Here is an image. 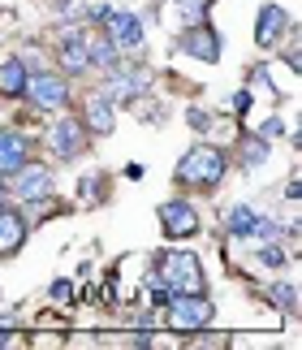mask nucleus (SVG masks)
Returning <instances> with one entry per match:
<instances>
[{"label": "nucleus", "mask_w": 302, "mask_h": 350, "mask_svg": "<svg viewBox=\"0 0 302 350\" xmlns=\"http://www.w3.org/2000/svg\"><path fill=\"white\" fill-rule=\"evenodd\" d=\"M225 152L221 147H208V143H199V147H190V152L182 156V165H177V182L182 186H195V191H212V186H221L225 182Z\"/></svg>", "instance_id": "nucleus-1"}, {"label": "nucleus", "mask_w": 302, "mask_h": 350, "mask_svg": "<svg viewBox=\"0 0 302 350\" xmlns=\"http://www.w3.org/2000/svg\"><path fill=\"white\" fill-rule=\"evenodd\" d=\"M160 281L173 294H203V260L195 251H169L160 260Z\"/></svg>", "instance_id": "nucleus-2"}, {"label": "nucleus", "mask_w": 302, "mask_h": 350, "mask_svg": "<svg viewBox=\"0 0 302 350\" xmlns=\"http://www.w3.org/2000/svg\"><path fill=\"white\" fill-rule=\"evenodd\" d=\"M212 303L203 299V294H173L169 303H164V325L173 333H199L212 325Z\"/></svg>", "instance_id": "nucleus-3"}, {"label": "nucleus", "mask_w": 302, "mask_h": 350, "mask_svg": "<svg viewBox=\"0 0 302 350\" xmlns=\"http://www.w3.org/2000/svg\"><path fill=\"white\" fill-rule=\"evenodd\" d=\"M22 96L31 100V109H39V113H57V109L70 104V83L57 78V74H44V70H39L35 78H26V91H22Z\"/></svg>", "instance_id": "nucleus-4"}, {"label": "nucleus", "mask_w": 302, "mask_h": 350, "mask_svg": "<svg viewBox=\"0 0 302 350\" xmlns=\"http://www.w3.org/2000/svg\"><path fill=\"white\" fill-rule=\"evenodd\" d=\"M160 225L169 238H195L199 234V208L186 204V199H169V204H160Z\"/></svg>", "instance_id": "nucleus-5"}, {"label": "nucleus", "mask_w": 302, "mask_h": 350, "mask_svg": "<svg viewBox=\"0 0 302 350\" xmlns=\"http://www.w3.org/2000/svg\"><path fill=\"white\" fill-rule=\"evenodd\" d=\"M177 48H182V52H190V57H195V61H203V65H212L216 57H221V35H216L208 22H195V26H186V31H182V39H177Z\"/></svg>", "instance_id": "nucleus-6"}, {"label": "nucleus", "mask_w": 302, "mask_h": 350, "mask_svg": "<svg viewBox=\"0 0 302 350\" xmlns=\"http://www.w3.org/2000/svg\"><path fill=\"white\" fill-rule=\"evenodd\" d=\"M48 143H52L57 156L74 160V156H82V147H87V126H78L74 117H57L52 130H48Z\"/></svg>", "instance_id": "nucleus-7"}, {"label": "nucleus", "mask_w": 302, "mask_h": 350, "mask_svg": "<svg viewBox=\"0 0 302 350\" xmlns=\"http://www.w3.org/2000/svg\"><path fill=\"white\" fill-rule=\"evenodd\" d=\"M104 26H108V39H113V44H117V52L143 48V22L134 18V13H126V9H108Z\"/></svg>", "instance_id": "nucleus-8"}, {"label": "nucleus", "mask_w": 302, "mask_h": 350, "mask_svg": "<svg viewBox=\"0 0 302 350\" xmlns=\"http://www.w3.org/2000/svg\"><path fill=\"white\" fill-rule=\"evenodd\" d=\"M13 191H18L26 204H44V199L52 195V169H44V165H22L18 173H13Z\"/></svg>", "instance_id": "nucleus-9"}, {"label": "nucleus", "mask_w": 302, "mask_h": 350, "mask_svg": "<svg viewBox=\"0 0 302 350\" xmlns=\"http://www.w3.org/2000/svg\"><path fill=\"white\" fill-rule=\"evenodd\" d=\"M290 13H285L281 5H264L259 9V22H255V44L259 48H277L285 35H290Z\"/></svg>", "instance_id": "nucleus-10"}, {"label": "nucleus", "mask_w": 302, "mask_h": 350, "mask_svg": "<svg viewBox=\"0 0 302 350\" xmlns=\"http://www.w3.org/2000/svg\"><path fill=\"white\" fill-rule=\"evenodd\" d=\"M22 242H26V217L5 204L0 208V255H18Z\"/></svg>", "instance_id": "nucleus-11"}, {"label": "nucleus", "mask_w": 302, "mask_h": 350, "mask_svg": "<svg viewBox=\"0 0 302 350\" xmlns=\"http://www.w3.org/2000/svg\"><path fill=\"white\" fill-rule=\"evenodd\" d=\"M82 117H87V134H100V139H108V134L117 130V113H113V104H108L100 91H95V96L87 100Z\"/></svg>", "instance_id": "nucleus-12"}, {"label": "nucleus", "mask_w": 302, "mask_h": 350, "mask_svg": "<svg viewBox=\"0 0 302 350\" xmlns=\"http://www.w3.org/2000/svg\"><path fill=\"white\" fill-rule=\"evenodd\" d=\"M57 65H61L65 74H87V70H91V61H87V39H82V35H70V39H65L61 52H57Z\"/></svg>", "instance_id": "nucleus-13"}, {"label": "nucleus", "mask_w": 302, "mask_h": 350, "mask_svg": "<svg viewBox=\"0 0 302 350\" xmlns=\"http://www.w3.org/2000/svg\"><path fill=\"white\" fill-rule=\"evenodd\" d=\"M26 78H31V70L22 65V57L18 61H5V65H0V96H5V100H22Z\"/></svg>", "instance_id": "nucleus-14"}, {"label": "nucleus", "mask_w": 302, "mask_h": 350, "mask_svg": "<svg viewBox=\"0 0 302 350\" xmlns=\"http://www.w3.org/2000/svg\"><path fill=\"white\" fill-rule=\"evenodd\" d=\"M87 61H91V70L113 74L117 61H121V52H117V44H113L108 35H100V39H91V44H87Z\"/></svg>", "instance_id": "nucleus-15"}, {"label": "nucleus", "mask_w": 302, "mask_h": 350, "mask_svg": "<svg viewBox=\"0 0 302 350\" xmlns=\"http://www.w3.org/2000/svg\"><path fill=\"white\" fill-rule=\"evenodd\" d=\"M251 225H255V212L246 208V204L229 208V217H225V230H229V238H251Z\"/></svg>", "instance_id": "nucleus-16"}, {"label": "nucleus", "mask_w": 302, "mask_h": 350, "mask_svg": "<svg viewBox=\"0 0 302 350\" xmlns=\"http://www.w3.org/2000/svg\"><path fill=\"white\" fill-rule=\"evenodd\" d=\"M268 139H259V134H246V139H242V165L246 169H259V165H264V160H268Z\"/></svg>", "instance_id": "nucleus-17"}, {"label": "nucleus", "mask_w": 302, "mask_h": 350, "mask_svg": "<svg viewBox=\"0 0 302 350\" xmlns=\"http://www.w3.org/2000/svg\"><path fill=\"white\" fill-rule=\"evenodd\" d=\"M22 165H26V152H18L9 139H0V178H13Z\"/></svg>", "instance_id": "nucleus-18"}, {"label": "nucleus", "mask_w": 302, "mask_h": 350, "mask_svg": "<svg viewBox=\"0 0 302 350\" xmlns=\"http://www.w3.org/2000/svg\"><path fill=\"white\" fill-rule=\"evenodd\" d=\"M208 9H212V0H177V13H182V22H186V26L208 22Z\"/></svg>", "instance_id": "nucleus-19"}, {"label": "nucleus", "mask_w": 302, "mask_h": 350, "mask_svg": "<svg viewBox=\"0 0 302 350\" xmlns=\"http://www.w3.org/2000/svg\"><path fill=\"white\" fill-rule=\"evenodd\" d=\"M251 238H255V242H277V238H281V225H277V221H268V217H255Z\"/></svg>", "instance_id": "nucleus-20"}, {"label": "nucleus", "mask_w": 302, "mask_h": 350, "mask_svg": "<svg viewBox=\"0 0 302 350\" xmlns=\"http://www.w3.org/2000/svg\"><path fill=\"white\" fill-rule=\"evenodd\" d=\"M272 299H277L285 312H298V290L290 286V281H281V286H272Z\"/></svg>", "instance_id": "nucleus-21"}, {"label": "nucleus", "mask_w": 302, "mask_h": 350, "mask_svg": "<svg viewBox=\"0 0 302 350\" xmlns=\"http://www.w3.org/2000/svg\"><path fill=\"white\" fill-rule=\"evenodd\" d=\"M259 264H264V268H281L285 264V251L277 247V242H264V247H259Z\"/></svg>", "instance_id": "nucleus-22"}, {"label": "nucleus", "mask_w": 302, "mask_h": 350, "mask_svg": "<svg viewBox=\"0 0 302 350\" xmlns=\"http://www.w3.org/2000/svg\"><path fill=\"white\" fill-rule=\"evenodd\" d=\"M251 104H255V96H251V91H233V96H229V113L246 117V113H251Z\"/></svg>", "instance_id": "nucleus-23"}, {"label": "nucleus", "mask_w": 302, "mask_h": 350, "mask_svg": "<svg viewBox=\"0 0 302 350\" xmlns=\"http://www.w3.org/2000/svg\"><path fill=\"white\" fill-rule=\"evenodd\" d=\"M251 83H255V87H264V91H272V100H277V87H272V78H268L264 65H255V70H251Z\"/></svg>", "instance_id": "nucleus-24"}, {"label": "nucleus", "mask_w": 302, "mask_h": 350, "mask_svg": "<svg viewBox=\"0 0 302 350\" xmlns=\"http://www.w3.org/2000/svg\"><path fill=\"white\" fill-rule=\"evenodd\" d=\"M277 134H285V126H281V117H268L264 126H259V139H268V143H272V139H277Z\"/></svg>", "instance_id": "nucleus-25"}, {"label": "nucleus", "mask_w": 302, "mask_h": 350, "mask_svg": "<svg viewBox=\"0 0 302 350\" xmlns=\"http://www.w3.org/2000/svg\"><path fill=\"white\" fill-rule=\"evenodd\" d=\"M48 294H52L57 303H70V299H74V286H70V281H52V290H48Z\"/></svg>", "instance_id": "nucleus-26"}, {"label": "nucleus", "mask_w": 302, "mask_h": 350, "mask_svg": "<svg viewBox=\"0 0 302 350\" xmlns=\"http://www.w3.org/2000/svg\"><path fill=\"white\" fill-rule=\"evenodd\" d=\"M186 121H190V130H208V126H212V117L203 113V109H190V113H186Z\"/></svg>", "instance_id": "nucleus-27"}, {"label": "nucleus", "mask_w": 302, "mask_h": 350, "mask_svg": "<svg viewBox=\"0 0 302 350\" xmlns=\"http://www.w3.org/2000/svg\"><path fill=\"white\" fill-rule=\"evenodd\" d=\"M143 173H147L143 165H126V178H130V182H139V178H143Z\"/></svg>", "instance_id": "nucleus-28"}, {"label": "nucleus", "mask_w": 302, "mask_h": 350, "mask_svg": "<svg viewBox=\"0 0 302 350\" xmlns=\"http://www.w3.org/2000/svg\"><path fill=\"white\" fill-rule=\"evenodd\" d=\"M0 191H5V178H0ZM0 208H5V199H0Z\"/></svg>", "instance_id": "nucleus-29"}, {"label": "nucleus", "mask_w": 302, "mask_h": 350, "mask_svg": "<svg viewBox=\"0 0 302 350\" xmlns=\"http://www.w3.org/2000/svg\"><path fill=\"white\" fill-rule=\"evenodd\" d=\"M0 346H9V338H5V333H0Z\"/></svg>", "instance_id": "nucleus-30"}]
</instances>
